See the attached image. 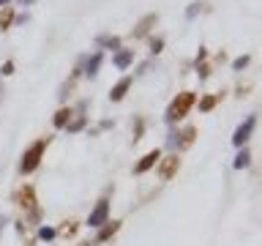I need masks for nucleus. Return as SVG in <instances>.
<instances>
[{
	"mask_svg": "<svg viewBox=\"0 0 262 246\" xmlns=\"http://www.w3.org/2000/svg\"><path fill=\"white\" fill-rule=\"evenodd\" d=\"M55 238H58V230L52 227V224H38L36 227V241L49 243V241H55Z\"/></svg>",
	"mask_w": 262,
	"mask_h": 246,
	"instance_id": "nucleus-19",
	"label": "nucleus"
},
{
	"mask_svg": "<svg viewBox=\"0 0 262 246\" xmlns=\"http://www.w3.org/2000/svg\"><path fill=\"white\" fill-rule=\"evenodd\" d=\"M49 142H52V137H41L22 151V159H19V172L22 175H30V172H36L41 167V159L46 154V148H49Z\"/></svg>",
	"mask_w": 262,
	"mask_h": 246,
	"instance_id": "nucleus-1",
	"label": "nucleus"
},
{
	"mask_svg": "<svg viewBox=\"0 0 262 246\" xmlns=\"http://www.w3.org/2000/svg\"><path fill=\"white\" fill-rule=\"evenodd\" d=\"M14 9H11V6H3V9H0V30H9L11 25H14Z\"/></svg>",
	"mask_w": 262,
	"mask_h": 246,
	"instance_id": "nucleus-22",
	"label": "nucleus"
},
{
	"mask_svg": "<svg viewBox=\"0 0 262 246\" xmlns=\"http://www.w3.org/2000/svg\"><path fill=\"white\" fill-rule=\"evenodd\" d=\"M25 216L22 222H25V227H38V224H41V219H44V208L41 205H36V208H30V211H25Z\"/></svg>",
	"mask_w": 262,
	"mask_h": 246,
	"instance_id": "nucleus-20",
	"label": "nucleus"
},
{
	"mask_svg": "<svg viewBox=\"0 0 262 246\" xmlns=\"http://www.w3.org/2000/svg\"><path fill=\"white\" fill-rule=\"evenodd\" d=\"M248 93H251V85H240V88L235 90V96H238V99H243V96H248Z\"/></svg>",
	"mask_w": 262,
	"mask_h": 246,
	"instance_id": "nucleus-30",
	"label": "nucleus"
},
{
	"mask_svg": "<svg viewBox=\"0 0 262 246\" xmlns=\"http://www.w3.org/2000/svg\"><path fill=\"white\" fill-rule=\"evenodd\" d=\"M120 227H123V222H120V219H107V222L101 224V227H98V232H96V241H93V246L96 243H107V241H112V238L118 235L120 232Z\"/></svg>",
	"mask_w": 262,
	"mask_h": 246,
	"instance_id": "nucleus-7",
	"label": "nucleus"
},
{
	"mask_svg": "<svg viewBox=\"0 0 262 246\" xmlns=\"http://www.w3.org/2000/svg\"><path fill=\"white\" fill-rule=\"evenodd\" d=\"M14 227H17L19 235H25V230H28V227H25V222H22V219H17V222H14Z\"/></svg>",
	"mask_w": 262,
	"mask_h": 246,
	"instance_id": "nucleus-33",
	"label": "nucleus"
},
{
	"mask_svg": "<svg viewBox=\"0 0 262 246\" xmlns=\"http://www.w3.org/2000/svg\"><path fill=\"white\" fill-rule=\"evenodd\" d=\"M248 63H251V55H240V58H235V61H232V71H243Z\"/></svg>",
	"mask_w": 262,
	"mask_h": 246,
	"instance_id": "nucleus-26",
	"label": "nucleus"
},
{
	"mask_svg": "<svg viewBox=\"0 0 262 246\" xmlns=\"http://www.w3.org/2000/svg\"><path fill=\"white\" fill-rule=\"evenodd\" d=\"M159 159H161V151L159 148H153V151H147V154L139 159L137 164H134V175H145L147 170H153L159 164Z\"/></svg>",
	"mask_w": 262,
	"mask_h": 246,
	"instance_id": "nucleus-10",
	"label": "nucleus"
},
{
	"mask_svg": "<svg viewBox=\"0 0 262 246\" xmlns=\"http://www.w3.org/2000/svg\"><path fill=\"white\" fill-rule=\"evenodd\" d=\"M11 74H14V61H6L0 66V77H11Z\"/></svg>",
	"mask_w": 262,
	"mask_h": 246,
	"instance_id": "nucleus-29",
	"label": "nucleus"
},
{
	"mask_svg": "<svg viewBox=\"0 0 262 246\" xmlns=\"http://www.w3.org/2000/svg\"><path fill=\"white\" fill-rule=\"evenodd\" d=\"M197 104V93L194 90H183V93H178V96L170 102V107H167V112H164V121L170 123V126H175L178 121H183L186 115H189V110Z\"/></svg>",
	"mask_w": 262,
	"mask_h": 246,
	"instance_id": "nucleus-2",
	"label": "nucleus"
},
{
	"mask_svg": "<svg viewBox=\"0 0 262 246\" xmlns=\"http://www.w3.org/2000/svg\"><path fill=\"white\" fill-rule=\"evenodd\" d=\"M74 85H77V82H74V79H69V82H63V85H60V93H58V99H60V102H66V99L71 96Z\"/></svg>",
	"mask_w": 262,
	"mask_h": 246,
	"instance_id": "nucleus-25",
	"label": "nucleus"
},
{
	"mask_svg": "<svg viewBox=\"0 0 262 246\" xmlns=\"http://www.w3.org/2000/svg\"><path fill=\"white\" fill-rule=\"evenodd\" d=\"M115 126V121H110V118H104L101 123H98V131H107V129H112Z\"/></svg>",
	"mask_w": 262,
	"mask_h": 246,
	"instance_id": "nucleus-32",
	"label": "nucleus"
},
{
	"mask_svg": "<svg viewBox=\"0 0 262 246\" xmlns=\"http://www.w3.org/2000/svg\"><path fill=\"white\" fill-rule=\"evenodd\" d=\"M178 170H180V156H178V154L161 156L159 164H156V172H159L161 181H172V178L178 175Z\"/></svg>",
	"mask_w": 262,
	"mask_h": 246,
	"instance_id": "nucleus-4",
	"label": "nucleus"
},
{
	"mask_svg": "<svg viewBox=\"0 0 262 246\" xmlns=\"http://www.w3.org/2000/svg\"><path fill=\"white\" fill-rule=\"evenodd\" d=\"M248 164H251V151H248V148H238V156H235L232 167L235 170H246Z\"/></svg>",
	"mask_w": 262,
	"mask_h": 246,
	"instance_id": "nucleus-21",
	"label": "nucleus"
},
{
	"mask_svg": "<svg viewBox=\"0 0 262 246\" xmlns=\"http://www.w3.org/2000/svg\"><path fill=\"white\" fill-rule=\"evenodd\" d=\"M194 69H197V77H199V79H207V77H211V66H207V63H197Z\"/></svg>",
	"mask_w": 262,
	"mask_h": 246,
	"instance_id": "nucleus-28",
	"label": "nucleus"
},
{
	"mask_svg": "<svg viewBox=\"0 0 262 246\" xmlns=\"http://www.w3.org/2000/svg\"><path fill=\"white\" fill-rule=\"evenodd\" d=\"M159 25V14H145L142 19H139L137 25H134V30H131V38L137 41V38H145V36H150V30Z\"/></svg>",
	"mask_w": 262,
	"mask_h": 246,
	"instance_id": "nucleus-8",
	"label": "nucleus"
},
{
	"mask_svg": "<svg viewBox=\"0 0 262 246\" xmlns=\"http://www.w3.org/2000/svg\"><path fill=\"white\" fill-rule=\"evenodd\" d=\"M85 126H87V115H82V112H74V118H71L69 123H66L63 131H66V134H79Z\"/></svg>",
	"mask_w": 262,
	"mask_h": 246,
	"instance_id": "nucleus-15",
	"label": "nucleus"
},
{
	"mask_svg": "<svg viewBox=\"0 0 262 246\" xmlns=\"http://www.w3.org/2000/svg\"><path fill=\"white\" fill-rule=\"evenodd\" d=\"M224 99V90L221 93H207V96L199 99V112H211V110H216V104Z\"/></svg>",
	"mask_w": 262,
	"mask_h": 246,
	"instance_id": "nucleus-18",
	"label": "nucleus"
},
{
	"mask_svg": "<svg viewBox=\"0 0 262 246\" xmlns=\"http://www.w3.org/2000/svg\"><path fill=\"white\" fill-rule=\"evenodd\" d=\"M0 96H3V82H0Z\"/></svg>",
	"mask_w": 262,
	"mask_h": 246,
	"instance_id": "nucleus-39",
	"label": "nucleus"
},
{
	"mask_svg": "<svg viewBox=\"0 0 262 246\" xmlns=\"http://www.w3.org/2000/svg\"><path fill=\"white\" fill-rule=\"evenodd\" d=\"M74 118V107L71 104H63V107H58V112L52 115V126L55 129H66V123H69Z\"/></svg>",
	"mask_w": 262,
	"mask_h": 246,
	"instance_id": "nucleus-14",
	"label": "nucleus"
},
{
	"mask_svg": "<svg viewBox=\"0 0 262 246\" xmlns=\"http://www.w3.org/2000/svg\"><path fill=\"white\" fill-rule=\"evenodd\" d=\"M199 11H202V3H199V0H197V3H191L189 9H186V19H194V17L199 14Z\"/></svg>",
	"mask_w": 262,
	"mask_h": 246,
	"instance_id": "nucleus-27",
	"label": "nucleus"
},
{
	"mask_svg": "<svg viewBox=\"0 0 262 246\" xmlns=\"http://www.w3.org/2000/svg\"><path fill=\"white\" fill-rule=\"evenodd\" d=\"M131 85H134V79H131V77H120L118 82L110 88V102H123L126 93L131 90Z\"/></svg>",
	"mask_w": 262,
	"mask_h": 246,
	"instance_id": "nucleus-11",
	"label": "nucleus"
},
{
	"mask_svg": "<svg viewBox=\"0 0 262 246\" xmlns=\"http://www.w3.org/2000/svg\"><path fill=\"white\" fill-rule=\"evenodd\" d=\"M11 3V0H0V9H3V6H9Z\"/></svg>",
	"mask_w": 262,
	"mask_h": 246,
	"instance_id": "nucleus-38",
	"label": "nucleus"
},
{
	"mask_svg": "<svg viewBox=\"0 0 262 246\" xmlns=\"http://www.w3.org/2000/svg\"><path fill=\"white\" fill-rule=\"evenodd\" d=\"M131 63H134V50H118V52H112V66H115L118 71H126Z\"/></svg>",
	"mask_w": 262,
	"mask_h": 246,
	"instance_id": "nucleus-13",
	"label": "nucleus"
},
{
	"mask_svg": "<svg viewBox=\"0 0 262 246\" xmlns=\"http://www.w3.org/2000/svg\"><path fill=\"white\" fill-rule=\"evenodd\" d=\"M11 203H14L17 208H22V211H30V208H36V205H38V197H36V186H30V183H22V186H17V189H14V194H11Z\"/></svg>",
	"mask_w": 262,
	"mask_h": 246,
	"instance_id": "nucleus-3",
	"label": "nucleus"
},
{
	"mask_svg": "<svg viewBox=\"0 0 262 246\" xmlns=\"http://www.w3.org/2000/svg\"><path fill=\"white\" fill-rule=\"evenodd\" d=\"M131 137H134V142H139V139L145 137V118L142 115H134V121H131Z\"/></svg>",
	"mask_w": 262,
	"mask_h": 246,
	"instance_id": "nucleus-23",
	"label": "nucleus"
},
{
	"mask_svg": "<svg viewBox=\"0 0 262 246\" xmlns=\"http://www.w3.org/2000/svg\"><path fill=\"white\" fill-rule=\"evenodd\" d=\"M110 219V197H101L96 205H93V211H90V216H87V227H93V230H98L101 224Z\"/></svg>",
	"mask_w": 262,
	"mask_h": 246,
	"instance_id": "nucleus-6",
	"label": "nucleus"
},
{
	"mask_svg": "<svg viewBox=\"0 0 262 246\" xmlns=\"http://www.w3.org/2000/svg\"><path fill=\"white\" fill-rule=\"evenodd\" d=\"M77 246H93V241H79Z\"/></svg>",
	"mask_w": 262,
	"mask_h": 246,
	"instance_id": "nucleus-37",
	"label": "nucleus"
},
{
	"mask_svg": "<svg viewBox=\"0 0 262 246\" xmlns=\"http://www.w3.org/2000/svg\"><path fill=\"white\" fill-rule=\"evenodd\" d=\"M147 44H150V55H159V52L164 50V38H161V36H150V38H147Z\"/></svg>",
	"mask_w": 262,
	"mask_h": 246,
	"instance_id": "nucleus-24",
	"label": "nucleus"
},
{
	"mask_svg": "<svg viewBox=\"0 0 262 246\" xmlns=\"http://www.w3.org/2000/svg\"><path fill=\"white\" fill-rule=\"evenodd\" d=\"M254 126H257V112H251V115H248L246 121L235 129V134H232V145H235V148H246V142L251 139Z\"/></svg>",
	"mask_w": 262,
	"mask_h": 246,
	"instance_id": "nucleus-5",
	"label": "nucleus"
},
{
	"mask_svg": "<svg viewBox=\"0 0 262 246\" xmlns=\"http://www.w3.org/2000/svg\"><path fill=\"white\" fill-rule=\"evenodd\" d=\"M205 58H207V50H205V46H199V52H197V61H194V66H197V63H205Z\"/></svg>",
	"mask_w": 262,
	"mask_h": 246,
	"instance_id": "nucleus-31",
	"label": "nucleus"
},
{
	"mask_svg": "<svg viewBox=\"0 0 262 246\" xmlns=\"http://www.w3.org/2000/svg\"><path fill=\"white\" fill-rule=\"evenodd\" d=\"M19 6H33V0H17Z\"/></svg>",
	"mask_w": 262,
	"mask_h": 246,
	"instance_id": "nucleus-35",
	"label": "nucleus"
},
{
	"mask_svg": "<svg viewBox=\"0 0 262 246\" xmlns=\"http://www.w3.org/2000/svg\"><path fill=\"white\" fill-rule=\"evenodd\" d=\"M197 126H183V129L178 131V142H175V154L178 151H189L194 142H197Z\"/></svg>",
	"mask_w": 262,
	"mask_h": 246,
	"instance_id": "nucleus-9",
	"label": "nucleus"
},
{
	"mask_svg": "<svg viewBox=\"0 0 262 246\" xmlns=\"http://www.w3.org/2000/svg\"><path fill=\"white\" fill-rule=\"evenodd\" d=\"M79 227H82V224H79L77 219H69V222H60V227H55V230H58V235H63L66 241H69V238H74L79 232Z\"/></svg>",
	"mask_w": 262,
	"mask_h": 246,
	"instance_id": "nucleus-17",
	"label": "nucleus"
},
{
	"mask_svg": "<svg viewBox=\"0 0 262 246\" xmlns=\"http://www.w3.org/2000/svg\"><path fill=\"white\" fill-rule=\"evenodd\" d=\"M96 44L104 46V50H112V52L123 50V38H120V36H107V33H101V36L96 38Z\"/></svg>",
	"mask_w": 262,
	"mask_h": 246,
	"instance_id": "nucleus-16",
	"label": "nucleus"
},
{
	"mask_svg": "<svg viewBox=\"0 0 262 246\" xmlns=\"http://www.w3.org/2000/svg\"><path fill=\"white\" fill-rule=\"evenodd\" d=\"M224 61H227V52H224V50L216 52V63H224Z\"/></svg>",
	"mask_w": 262,
	"mask_h": 246,
	"instance_id": "nucleus-34",
	"label": "nucleus"
},
{
	"mask_svg": "<svg viewBox=\"0 0 262 246\" xmlns=\"http://www.w3.org/2000/svg\"><path fill=\"white\" fill-rule=\"evenodd\" d=\"M25 246H36V238H28V241H25Z\"/></svg>",
	"mask_w": 262,
	"mask_h": 246,
	"instance_id": "nucleus-36",
	"label": "nucleus"
},
{
	"mask_svg": "<svg viewBox=\"0 0 262 246\" xmlns=\"http://www.w3.org/2000/svg\"><path fill=\"white\" fill-rule=\"evenodd\" d=\"M101 63H104V52H93L90 58H85V61H82V74H87L93 79L98 74V69H101Z\"/></svg>",
	"mask_w": 262,
	"mask_h": 246,
	"instance_id": "nucleus-12",
	"label": "nucleus"
}]
</instances>
